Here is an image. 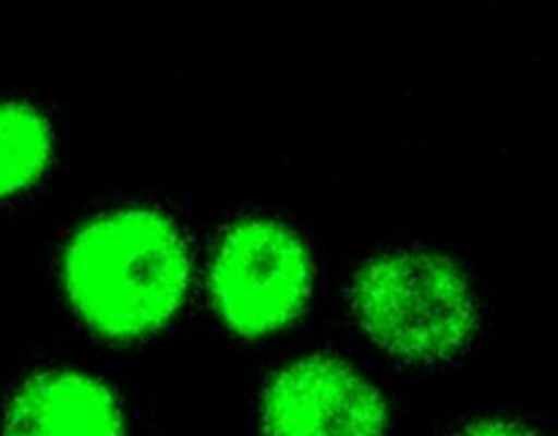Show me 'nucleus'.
Wrapping results in <instances>:
<instances>
[{"label":"nucleus","mask_w":558,"mask_h":436,"mask_svg":"<svg viewBox=\"0 0 558 436\" xmlns=\"http://www.w3.org/2000/svg\"><path fill=\"white\" fill-rule=\"evenodd\" d=\"M423 403L330 325L240 368L232 436H414Z\"/></svg>","instance_id":"obj_4"},{"label":"nucleus","mask_w":558,"mask_h":436,"mask_svg":"<svg viewBox=\"0 0 558 436\" xmlns=\"http://www.w3.org/2000/svg\"><path fill=\"white\" fill-rule=\"evenodd\" d=\"M414 436H556L537 414L488 392H456L425 403Z\"/></svg>","instance_id":"obj_7"},{"label":"nucleus","mask_w":558,"mask_h":436,"mask_svg":"<svg viewBox=\"0 0 558 436\" xmlns=\"http://www.w3.org/2000/svg\"><path fill=\"white\" fill-rule=\"evenodd\" d=\"M0 436H158L136 371L52 332H27L0 358Z\"/></svg>","instance_id":"obj_5"},{"label":"nucleus","mask_w":558,"mask_h":436,"mask_svg":"<svg viewBox=\"0 0 558 436\" xmlns=\"http://www.w3.org/2000/svg\"><path fill=\"white\" fill-rule=\"evenodd\" d=\"M336 251L298 207L240 199L205 218L196 332L232 365H251L330 322Z\"/></svg>","instance_id":"obj_3"},{"label":"nucleus","mask_w":558,"mask_h":436,"mask_svg":"<svg viewBox=\"0 0 558 436\" xmlns=\"http://www.w3.org/2000/svg\"><path fill=\"white\" fill-rule=\"evenodd\" d=\"M71 129L41 87L0 80V232L41 210L63 185Z\"/></svg>","instance_id":"obj_6"},{"label":"nucleus","mask_w":558,"mask_h":436,"mask_svg":"<svg viewBox=\"0 0 558 436\" xmlns=\"http://www.w3.org/2000/svg\"><path fill=\"white\" fill-rule=\"evenodd\" d=\"M22 332L25 330H22V327H16L14 319H11L9 281H5V276L0 272V358L9 352V347L22 336Z\"/></svg>","instance_id":"obj_8"},{"label":"nucleus","mask_w":558,"mask_h":436,"mask_svg":"<svg viewBox=\"0 0 558 436\" xmlns=\"http://www.w3.org/2000/svg\"><path fill=\"white\" fill-rule=\"evenodd\" d=\"M327 325L420 401H439L488 358L494 298L463 245L403 229L338 256Z\"/></svg>","instance_id":"obj_2"},{"label":"nucleus","mask_w":558,"mask_h":436,"mask_svg":"<svg viewBox=\"0 0 558 436\" xmlns=\"http://www.w3.org/2000/svg\"><path fill=\"white\" fill-rule=\"evenodd\" d=\"M205 218L180 196L112 185L54 213L31 251V300L52 336L147 371L196 338Z\"/></svg>","instance_id":"obj_1"}]
</instances>
